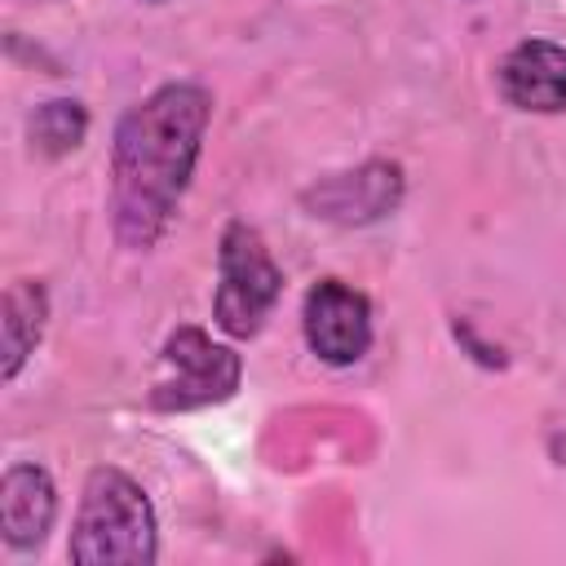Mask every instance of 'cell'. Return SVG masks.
Instances as JSON below:
<instances>
[{"mask_svg": "<svg viewBox=\"0 0 566 566\" xmlns=\"http://www.w3.org/2000/svg\"><path fill=\"white\" fill-rule=\"evenodd\" d=\"M212 124V88L168 80L133 102L111 133V234L128 252H150L172 226Z\"/></svg>", "mask_w": 566, "mask_h": 566, "instance_id": "cell-1", "label": "cell"}, {"mask_svg": "<svg viewBox=\"0 0 566 566\" xmlns=\"http://www.w3.org/2000/svg\"><path fill=\"white\" fill-rule=\"evenodd\" d=\"M66 557L75 566H155L159 517L142 482L115 464H93L80 486Z\"/></svg>", "mask_w": 566, "mask_h": 566, "instance_id": "cell-2", "label": "cell"}, {"mask_svg": "<svg viewBox=\"0 0 566 566\" xmlns=\"http://www.w3.org/2000/svg\"><path fill=\"white\" fill-rule=\"evenodd\" d=\"M283 296V270L274 265L265 239L248 221H226L217 243V292L212 323L230 340H252Z\"/></svg>", "mask_w": 566, "mask_h": 566, "instance_id": "cell-3", "label": "cell"}, {"mask_svg": "<svg viewBox=\"0 0 566 566\" xmlns=\"http://www.w3.org/2000/svg\"><path fill=\"white\" fill-rule=\"evenodd\" d=\"M159 363L168 367L164 380H155V389L146 394L150 411H199V407H221L239 394L243 385V354L234 345L212 340L203 327L181 323L177 332H168Z\"/></svg>", "mask_w": 566, "mask_h": 566, "instance_id": "cell-4", "label": "cell"}, {"mask_svg": "<svg viewBox=\"0 0 566 566\" xmlns=\"http://www.w3.org/2000/svg\"><path fill=\"white\" fill-rule=\"evenodd\" d=\"M402 195H407V172L398 159H363L358 168L327 172V177L310 181L296 199L310 217L354 230V226L394 217L402 208Z\"/></svg>", "mask_w": 566, "mask_h": 566, "instance_id": "cell-5", "label": "cell"}, {"mask_svg": "<svg viewBox=\"0 0 566 566\" xmlns=\"http://www.w3.org/2000/svg\"><path fill=\"white\" fill-rule=\"evenodd\" d=\"M301 336L310 354L327 367H354L367 358L376 340L371 301L367 292L349 287L345 279H318L305 287L301 301Z\"/></svg>", "mask_w": 566, "mask_h": 566, "instance_id": "cell-6", "label": "cell"}, {"mask_svg": "<svg viewBox=\"0 0 566 566\" xmlns=\"http://www.w3.org/2000/svg\"><path fill=\"white\" fill-rule=\"evenodd\" d=\"M495 88L513 111L566 115V44L544 35L517 40L495 66Z\"/></svg>", "mask_w": 566, "mask_h": 566, "instance_id": "cell-7", "label": "cell"}, {"mask_svg": "<svg viewBox=\"0 0 566 566\" xmlns=\"http://www.w3.org/2000/svg\"><path fill=\"white\" fill-rule=\"evenodd\" d=\"M57 522V482L35 460H13L0 473V539L13 553H31Z\"/></svg>", "mask_w": 566, "mask_h": 566, "instance_id": "cell-8", "label": "cell"}, {"mask_svg": "<svg viewBox=\"0 0 566 566\" xmlns=\"http://www.w3.org/2000/svg\"><path fill=\"white\" fill-rule=\"evenodd\" d=\"M49 327V287L40 279H13L0 301V380L13 385Z\"/></svg>", "mask_w": 566, "mask_h": 566, "instance_id": "cell-9", "label": "cell"}, {"mask_svg": "<svg viewBox=\"0 0 566 566\" xmlns=\"http://www.w3.org/2000/svg\"><path fill=\"white\" fill-rule=\"evenodd\" d=\"M88 137V106L80 97H49L27 115V142L44 159H62L80 150Z\"/></svg>", "mask_w": 566, "mask_h": 566, "instance_id": "cell-10", "label": "cell"}, {"mask_svg": "<svg viewBox=\"0 0 566 566\" xmlns=\"http://www.w3.org/2000/svg\"><path fill=\"white\" fill-rule=\"evenodd\" d=\"M451 332H455V340H464V349H469V354H473V358H478L482 367H504V363H509V358H504V354H500L495 345L478 340V336H473V327H469L464 318H455V323H451Z\"/></svg>", "mask_w": 566, "mask_h": 566, "instance_id": "cell-11", "label": "cell"}, {"mask_svg": "<svg viewBox=\"0 0 566 566\" xmlns=\"http://www.w3.org/2000/svg\"><path fill=\"white\" fill-rule=\"evenodd\" d=\"M150 4H168V0H150Z\"/></svg>", "mask_w": 566, "mask_h": 566, "instance_id": "cell-12", "label": "cell"}]
</instances>
